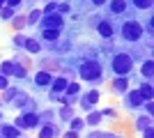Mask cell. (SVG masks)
<instances>
[{"label":"cell","instance_id":"1","mask_svg":"<svg viewBox=\"0 0 154 138\" xmlns=\"http://www.w3.org/2000/svg\"><path fill=\"white\" fill-rule=\"evenodd\" d=\"M78 74H81V78L83 81H90V83H97V81H101V62H97V60H83L81 65H78Z\"/></svg>","mask_w":154,"mask_h":138},{"label":"cell","instance_id":"2","mask_svg":"<svg viewBox=\"0 0 154 138\" xmlns=\"http://www.w3.org/2000/svg\"><path fill=\"white\" fill-rule=\"evenodd\" d=\"M131 69H134V58L129 53H117L113 58V72H115V76H124Z\"/></svg>","mask_w":154,"mask_h":138},{"label":"cell","instance_id":"3","mask_svg":"<svg viewBox=\"0 0 154 138\" xmlns=\"http://www.w3.org/2000/svg\"><path fill=\"white\" fill-rule=\"evenodd\" d=\"M122 35L127 41H138L143 37V26L138 23V21H127L122 26Z\"/></svg>","mask_w":154,"mask_h":138},{"label":"cell","instance_id":"4","mask_svg":"<svg viewBox=\"0 0 154 138\" xmlns=\"http://www.w3.org/2000/svg\"><path fill=\"white\" fill-rule=\"evenodd\" d=\"M37 124H39V115H37V113H32V111L21 113L19 118H16V122H14L16 129H30V127H37Z\"/></svg>","mask_w":154,"mask_h":138},{"label":"cell","instance_id":"5","mask_svg":"<svg viewBox=\"0 0 154 138\" xmlns=\"http://www.w3.org/2000/svg\"><path fill=\"white\" fill-rule=\"evenodd\" d=\"M62 26H64L62 14H46L42 21V28H48V30H62Z\"/></svg>","mask_w":154,"mask_h":138},{"label":"cell","instance_id":"6","mask_svg":"<svg viewBox=\"0 0 154 138\" xmlns=\"http://www.w3.org/2000/svg\"><path fill=\"white\" fill-rule=\"evenodd\" d=\"M67 85H69V81L64 78V76H60V78H53V81H51V99H58V94L67 90Z\"/></svg>","mask_w":154,"mask_h":138},{"label":"cell","instance_id":"7","mask_svg":"<svg viewBox=\"0 0 154 138\" xmlns=\"http://www.w3.org/2000/svg\"><path fill=\"white\" fill-rule=\"evenodd\" d=\"M129 87V81L124 78V76H115V81H113V85H110V90L115 92V94H124Z\"/></svg>","mask_w":154,"mask_h":138},{"label":"cell","instance_id":"8","mask_svg":"<svg viewBox=\"0 0 154 138\" xmlns=\"http://www.w3.org/2000/svg\"><path fill=\"white\" fill-rule=\"evenodd\" d=\"M124 94H127V104H129V106H143V104H145L138 90H127Z\"/></svg>","mask_w":154,"mask_h":138},{"label":"cell","instance_id":"9","mask_svg":"<svg viewBox=\"0 0 154 138\" xmlns=\"http://www.w3.org/2000/svg\"><path fill=\"white\" fill-rule=\"evenodd\" d=\"M138 92H140L143 101H152V99H154V87L149 85V83H143V85L138 87Z\"/></svg>","mask_w":154,"mask_h":138},{"label":"cell","instance_id":"10","mask_svg":"<svg viewBox=\"0 0 154 138\" xmlns=\"http://www.w3.org/2000/svg\"><path fill=\"white\" fill-rule=\"evenodd\" d=\"M51 81H53V76L48 72H39L37 76H35V83H37L39 87H46V85H51Z\"/></svg>","mask_w":154,"mask_h":138},{"label":"cell","instance_id":"11","mask_svg":"<svg viewBox=\"0 0 154 138\" xmlns=\"http://www.w3.org/2000/svg\"><path fill=\"white\" fill-rule=\"evenodd\" d=\"M19 136H21V129H16L14 124L2 127V138H19Z\"/></svg>","mask_w":154,"mask_h":138},{"label":"cell","instance_id":"12","mask_svg":"<svg viewBox=\"0 0 154 138\" xmlns=\"http://www.w3.org/2000/svg\"><path fill=\"white\" fill-rule=\"evenodd\" d=\"M55 136H58V131H55L53 124H44L39 129V138H55Z\"/></svg>","mask_w":154,"mask_h":138},{"label":"cell","instance_id":"13","mask_svg":"<svg viewBox=\"0 0 154 138\" xmlns=\"http://www.w3.org/2000/svg\"><path fill=\"white\" fill-rule=\"evenodd\" d=\"M14 69H16V62L7 60V62H2V65H0V76H12Z\"/></svg>","mask_w":154,"mask_h":138},{"label":"cell","instance_id":"14","mask_svg":"<svg viewBox=\"0 0 154 138\" xmlns=\"http://www.w3.org/2000/svg\"><path fill=\"white\" fill-rule=\"evenodd\" d=\"M97 30H99L101 37H113V26H110L108 21H101V23L97 26Z\"/></svg>","mask_w":154,"mask_h":138},{"label":"cell","instance_id":"15","mask_svg":"<svg viewBox=\"0 0 154 138\" xmlns=\"http://www.w3.org/2000/svg\"><path fill=\"white\" fill-rule=\"evenodd\" d=\"M149 127H152V118H149V115H140V118L136 120V129H138V131L149 129Z\"/></svg>","mask_w":154,"mask_h":138},{"label":"cell","instance_id":"16","mask_svg":"<svg viewBox=\"0 0 154 138\" xmlns=\"http://www.w3.org/2000/svg\"><path fill=\"white\" fill-rule=\"evenodd\" d=\"M124 9H127L124 0H110V12L113 14H124Z\"/></svg>","mask_w":154,"mask_h":138},{"label":"cell","instance_id":"17","mask_svg":"<svg viewBox=\"0 0 154 138\" xmlns=\"http://www.w3.org/2000/svg\"><path fill=\"white\" fill-rule=\"evenodd\" d=\"M140 72H143V76H145V78H152V76H154V60H145Z\"/></svg>","mask_w":154,"mask_h":138},{"label":"cell","instance_id":"18","mask_svg":"<svg viewBox=\"0 0 154 138\" xmlns=\"http://www.w3.org/2000/svg\"><path fill=\"white\" fill-rule=\"evenodd\" d=\"M23 46H26V48H28L30 53H39V51H42V46H39V41H37V39H30V37L26 39V44H23Z\"/></svg>","mask_w":154,"mask_h":138},{"label":"cell","instance_id":"19","mask_svg":"<svg viewBox=\"0 0 154 138\" xmlns=\"http://www.w3.org/2000/svg\"><path fill=\"white\" fill-rule=\"evenodd\" d=\"M42 37H44V39L55 41V39L60 37V30H48V28H42Z\"/></svg>","mask_w":154,"mask_h":138},{"label":"cell","instance_id":"20","mask_svg":"<svg viewBox=\"0 0 154 138\" xmlns=\"http://www.w3.org/2000/svg\"><path fill=\"white\" fill-rule=\"evenodd\" d=\"M99 99H101V94H99V90H92V92H88V94H85V104H97V101H99Z\"/></svg>","mask_w":154,"mask_h":138},{"label":"cell","instance_id":"21","mask_svg":"<svg viewBox=\"0 0 154 138\" xmlns=\"http://www.w3.org/2000/svg\"><path fill=\"white\" fill-rule=\"evenodd\" d=\"M101 118H103L101 113L94 111V113H90V115H88V120H85V122H88V124H92V127H97L99 122H101Z\"/></svg>","mask_w":154,"mask_h":138},{"label":"cell","instance_id":"22","mask_svg":"<svg viewBox=\"0 0 154 138\" xmlns=\"http://www.w3.org/2000/svg\"><path fill=\"white\" fill-rule=\"evenodd\" d=\"M42 16H44V14H42V9H35V12H32L30 16H28V21H26V23H28V26H37V21L42 19Z\"/></svg>","mask_w":154,"mask_h":138},{"label":"cell","instance_id":"23","mask_svg":"<svg viewBox=\"0 0 154 138\" xmlns=\"http://www.w3.org/2000/svg\"><path fill=\"white\" fill-rule=\"evenodd\" d=\"M60 118H62L64 122H69V120L74 118V108H71V106H64L62 111H60Z\"/></svg>","mask_w":154,"mask_h":138},{"label":"cell","instance_id":"24","mask_svg":"<svg viewBox=\"0 0 154 138\" xmlns=\"http://www.w3.org/2000/svg\"><path fill=\"white\" fill-rule=\"evenodd\" d=\"M69 122H71V129H69V131H81V129H83V127H85V120H81V118H76V120H69Z\"/></svg>","mask_w":154,"mask_h":138},{"label":"cell","instance_id":"25","mask_svg":"<svg viewBox=\"0 0 154 138\" xmlns=\"http://www.w3.org/2000/svg\"><path fill=\"white\" fill-rule=\"evenodd\" d=\"M2 92H5V94H2V101H12V99L16 97V92H19V90H16V87H5Z\"/></svg>","mask_w":154,"mask_h":138},{"label":"cell","instance_id":"26","mask_svg":"<svg viewBox=\"0 0 154 138\" xmlns=\"http://www.w3.org/2000/svg\"><path fill=\"white\" fill-rule=\"evenodd\" d=\"M0 19H2V21L14 19V9H12V7H2V9H0Z\"/></svg>","mask_w":154,"mask_h":138},{"label":"cell","instance_id":"27","mask_svg":"<svg viewBox=\"0 0 154 138\" xmlns=\"http://www.w3.org/2000/svg\"><path fill=\"white\" fill-rule=\"evenodd\" d=\"M134 5L138 7V9H149V7L154 5V0H134Z\"/></svg>","mask_w":154,"mask_h":138},{"label":"cell","instance_id":"28","mask_svg":"<svg viewBox=\"0 0 154 138\" xmlns=\"http://www.w3.org/2000/svg\"><path fill=\"white\" fill-rule=\"evenodd\" d=\"M78 90H81V85H78V83H69V85H67V97H74V94H78Z\"/></svg>","mask_w":154,"mask_h":138},{"label":"cell","instance_id":"29","mask_svg":"<svg viewBox=\"0 0 154 138\" xmlns=\"http://www.w3.org/2000/svg\"><path fill=\"white\" fill-rule=\"evenodd\" d=\"M12 26L16 28V30H23V28H26V16H16V19L12 21Z\"/></svg>","mask_w":154,"mask_h":138},{"label":"cell","instance_id":"30","mask_svg":"<svg viewBox=\"0 0 154 138\" xmlns=\"http://www.w3.org/2000/svg\"><path fill=\"white\" fill-rule=\"evenodd\" d=\"M55 12H58V2H48V5L42 9V14H44V16H46V14H55Z\"/></svg>","mask_w":154,"mask_h":138},{"label":"cell","instance_id":"31","mask_svg":"<svg viewBox=\"0 0 154 138\" xmlns=\"http://www.w3.org/2000/svg\"><path fill=\"white\" fill-rule=\"evenodd\" d=\"M14 76H19V78H26V76H28V67L16 65V69H14Z\"/></svg>","mask_w":154,"mask_h":138},{"label":"cell","instance_id":"32","mask_svg":"<svg viewBox=\"0 0 154 138\" xmlns=\"http://www.w3.org/2000/svg\"><path fill=\"white\" fill-rule=\"evenodd\" d=\"M26 101H30V97H28V94H21V92H16V101H14V104H16V106H23Z\"/></svg>","mask_w":154,"mask_h":138},{"label":"cell","instance_id":"33","mask_svg":"<svg viewBox=\"0 0 154 138\" xmlns=\"http://www.w3.org/2000/svg\"><path fill=\"white\" fill-rule=\"evenodd\" d=\"M26 39H28V37H23V35H14V44H16V46H23Z\"/></svg>","mask_w":154,"mask_h":138},{"label":"cell","instance_id":"34","mask_svg":"<svg viewBox=\"0 0 154 138\" xmlns=\"http://www.w3.org/2000/svg\"><path fill=\"white\" fill-rule=\"evenodd\" d=\"M145 111H147V115L152 118L154 115V101H145Z\"/></svg>","mask_w":154,"mask_h":138},{"label":"cell","instance_id":"35","mask_svg":"<svg viewBox=\"0 0 154 138\" xmlns=\"http://www.w3.org/2000/svg\"><path fill=\"white\" fill-rule=\"evenodd\" d=\"M67 12H69V5H67V2L58 5V14H67Z\"/></svg>","mask_w":154,"mask_h":138},{"label":"cell","instance_id":"36","mask_svg":"<svg viewBox=\"0 0 154 138\" xmlns=\"http://www.w3.org/2000/svg\"><path fill=\"white\" fill-rule=\"evenodd\" d=\"M143 138H154V129L149 127V129H143Z\"/></svg>","mask_w":154,"mask_h":138},{"label":"cell","instance_id":"37","mask_svg":"<svg viewBox=\"0 0 154 138\" xmlns=\"http://www.w3.org/2000/svg\"><path fill=\"white\" fill-rule=\"evenodd\" d=\"M5 87H9V81L7 76H0V90H5Z\"/></svg>","mask_w":154,"mask_h":138},{"label":"cell","instance_id":"38","mask_svg":"<svg viewBox=\"0 0 154 138\" xmlns=\"http://www.w3.org/2000/svg\"><path fill=\"white\" fill-rule=\"evenodd\" d=\"M21 0H7V7H19Z\"/></svg>","mask_w":154,"mask_h":138},{"label":"cell","instance_id":"39","mask_svg":"<svg viewBox=\"0 0 154 138\" xmlns=\"http://www.w3.org/2000/svg\"><path fill=\"white\" fill-rule=\"evenodd\" d=\"M64 138H78V133L76 131H67V133H64Z\"/></svg>","mask_w":154,"mask_h":138},{"label":"cell","instance_id":"40","mask_svg":"<svg viewBox=\"0 0 154 138\" xmlns=\"http://www.w3.org/2000/svg\"><path fill=\"white\" fill-rule=\"evenodd\" d=\"M101 138H122V136H115V133H101Z\"/></svg>","mask_w":154,"mask_h":138},{"label":"cell","instance_id":"41","mask_svg":"<svg viewBox=\"0 0 154 138\" xmlns=\"http://www.w3.org/2000/svg\"><path fill=\"white\" fill-rule=\"evenodd\" d=\"M92 2H94V5H103V2H106V0H92Z\"/></svg>","mask_w":154,"mask_h":138},{"label":"cell","instance_id":"42","mask_svg":"<svg viewBox=\"0 0 154 138\" xmlns=\"http://www.w3.org/2000/svg\"><path fill=\"white\" fill-rule=\"evenodd\" d=\"M0 104H2V99H0Z\"/></svg>","mask_w":154,"mask_h":138},{"label":"cell","instance_id":"43","mask_svg":"<svg viewBox=\"0 0 154 138\" xmlns=\"http://www.w3.org/2000/svg\"><path fill=\"white\" fill-rule=\"evenodd\" d=\"M0 118H2V115H0Z\"/></svg>","mask_w":154,"mask_h":138},{"label":"cell","instance_id":"44","mask_svg":"<svg viewBox=\"0 0 154 138\" xmlns=\"http://www.w3.org/2000/svg\"><path fill=\"white\" fill-rule=\"evenodd\" d=\"M0 138H2V136H0Z\"/></svg>","mask_w":154,"mask_h":138}]
</instances>
